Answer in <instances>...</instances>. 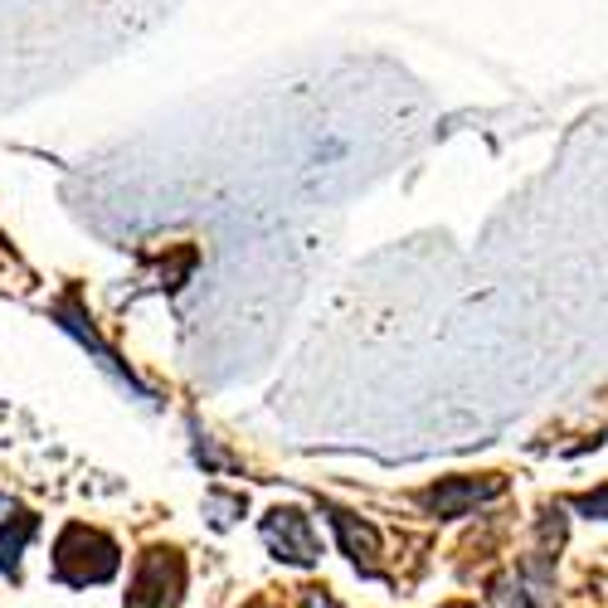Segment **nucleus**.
I'll return each instance as SVG.
<instances>
[{"instance_id":"f257e3e1","label":"nucleus","mask_w":608,"mask_h":608,"mask_svg":"<svg viewBox=\"0 0 608 608\" xmlns=\"http://www.w3.org/2000/svg\"><path fill=\"white\" fill-rule=\"evenodd\" d=\"M584 506H589V511H599V516H608V492H599V497H589Z\"/></svg>"}]
</instances>
